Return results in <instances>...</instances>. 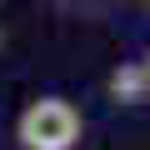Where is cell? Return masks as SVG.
Here are the masks:
<instances>
[{"instance_id": "1", "label": "cell", "mask_w": 150, "mask_h": 150, "mask_svg": "<svg viewBox=\"0 0 150 150\" xmlns=\"http://www.w3.org/2000/svg\"><path fill=\"white\" fill-rule=\"evenodd\" d=\"M15 135L25 150H75L80 140V110L60 95H40L20 110L15 120Z\"/></svg>"}, {"instance_id": "3", "label": "cell", "mask_w": 150, "mask_h": 150, "mask_svg": "<svg viewBox=\"0 0 150 150\" xmlns=\"http://www.w3.org/2000/svg\"><path fill=\"white\" fill-rule=\"evenodd\" d=\"M140 65H145V75H150V50H145V60H140Z\"/></svg>"}, {"instance_id": "4", "label": "cell", "mask_w": 150, "mask_h": 150, "mask_svg": "<svg viewBox=\"0 0 150 150\" xmlns=\"http://www.w3.org/2000/svg\"><path fill=\"white\" fill-rule=\"evenodd\" d=\"M145 5H150V0H145Z\"/></svg>"}, {"instance_id": "2", "label": "cell", "mask_w": 150, "mask_h": 150, "mask_svg": "<svg viewBox=\"0 0 150 150\" xmlns=\"http://www.w3.org/2000/svg\"><path fill=\"white\" fill-rule=\"evenodd\" d=\"M110 95H115L120 105H140V100L150 95V75H145L140 60H125V65L110 75Z\"/></svg>"}]
</instances>
